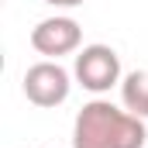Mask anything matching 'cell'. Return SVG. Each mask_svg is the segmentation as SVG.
Returning a JSON list of instances; mask_svg holds the SVG:
<instances>
[{"instance_id":"6da1fadb","label":"cell","mask_w":148,"mask_h":148,"mask_svg":"<svg viewBox=\"0 0 148 148\" xmlns=\"http://www.w3.org/2000/svg\"><path fill=\"white\" fill-rule=\"evenodd\" d=\"M148 127L131 110L114 107L110 100H90L76 114L73 148H145Z\"/></svg>"},{"instance_id":"7a4b0ae2","label":"cell","mask_w":148,"mask_h":148,"mask_svg":"<svg viewBox=\"0 0 148 148\" xmlns=\"http://www.w3.org/2000/svg\"><path fill=\"white\" fill-rule=\"evenodd\" d=\"M73 76H76V83L83 90L107 93L114 86H121V79H124L121 55L114 52L110 45H86V48H79V55L73 62Z\"/></svg>"},{"instance_id":"3957f363","label":"cell","mask_w":148,"mask_h":148,"mask_svg":"<svg viewBox=\"0 0 148 148\" xmlns=\"http://www.w3.org/2000/svg\"><path fill=\"white\" fill-rule=\"evenodd\" d=\"M21 90L24 97L35 103V107H59L69 100V90H73V76L66 73L55 59H41L35 66H28V73L21 79Z\"/></svg>"},{"instance_id":"277c9868","label":"cell","mask_w":148,"mask_h":148,"mask_svg":"<svg viewBox=\"0 0 148 148\" xmlns=\"http://www.w3.org/2000/svg\"><path fill=\"white\" fill-rule=\"evenodd\" d=\"M79 45H83V28L76 24L73 17H45V21H38L35 28H31V48H35L38 55H45V59H62V55H73L79 52Z\"/></svg>"},{"instance_id":"5b68a950","label":"cell","mask_w":148,"mask_h":148,"mask_svg":"<svg viewBox=\"0 0 148 148\" xmlns=\"http://www.w3.org/2000/svg\"><path fill=\"white\" fill-rule=\"evenodd\" d=\"M121 103L134 117L148 121V73L145 69H134L121 79Z\"/></svg>"},{"instance_id":"8992f818","label":"cell","mask_w":148,"mask_h":148,"mask_svg":"<svg viewBox=\"0 0 148 148\" xmlns=\"http://www.w3.org/2000/svg\"><path fill=\"white\" fill-rule=\"evenodd\" d=\"M45 3H52V7H79V3H86V0H45Z\"/></svg>"},{"instance_id":"52a82bcc","label":"cell","mask_w":148,"mask_h":148,"mask_svg":"<svg viewBox=\"0 0 148 148\" xmlns=\"http://www.w3.org/2000/svg\"><path fill=\"white\" fill-rule=\"evenodd\" d=\"M145 148H148V145H145Z\"/></svg>"}]
</instances>
